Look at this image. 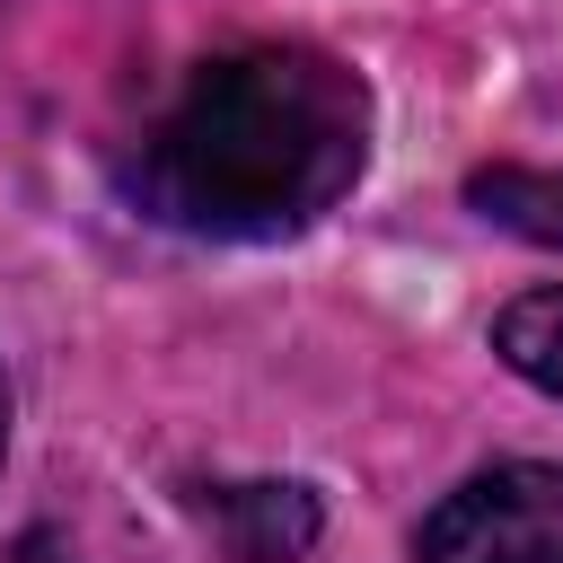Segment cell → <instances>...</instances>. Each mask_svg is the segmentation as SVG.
<instances>
[{"mask_svg": "<svg viewBox=\"0 0 563 563\" xmlns=\"http://www.w3.org/2000/svg\"><path fill=\"white\" fill-rule=\"evenodd\" d=\"M369 158V88L317 44L202 62L123 158V194L194 238H299Z\"/></svg>", "mask_w": 563, "mask_h": 563, "instance_id": "obj_1", "label": "cell"}, {"mask_svg": "<svg viewBox=\"0 0 563 563\" xmlns=\"http://www.w3.org/2000/svg\"><path fill=\"white\" fill-rule=\"evenodd\" d=\"M413 563H563V466L510 457L466 475L413 528Z\"/></svg>", "mask_w": 563, "mask_h": 563, "instance_id": "obj_2", "label": "cell"}, {"mask_svg": "<svg viewBox=\"0 0 563 563\" xmlns=\"http://www.w3.org/2000/svg\"><path fill=\"white\" fill-rule=\"evenodd\" d=\"M202 519H211V537L229 545V563H299V554L317 545V528H325L317 493H308V484H290V475L211 484Z\"/></svg>", "mask_w": 563, "mask_h": 563, "instance_id": "obj_3", "label": "cell"}, {"mask_svg": "<svg viewBox=\"0 0 563 563\" xmlns=\"http://www.w3.org/2000/svg\"><path fill=\"white\" fill-rule=\"evenodd\" d=\"M466 202L510 229V238H537V246H563V176L554 167H475L466 176Z\"/></svg>", "mask_w": 563, "mask_h": 563, "instance_id": "obj_4", "label": "cell"}, {"mask_svg": "<svg viewBox=\"0 0 563 563\" xmlns=\"http://www.w3.org/2000/svg\"><path fill=\"white\" fill-rule=\"evenodd\" d=\"M493 352H501L528 387L563 396V282H554V290H519V299L493 317Z\"/></svg>", "mask_w": 563, "mask_h": 563, "instance_id": "obj_5", "label": "cell"}, {"mask_svg": "<svg viewBox=\"0 0 563 563\" xmlns=\"http://www.w3.org/2000/svg\"><path fill=\"white\" fill-rule=\"evenodd\" d=\"M9 563H70V545H62L53 528H26V537L9 545Z\"/></svg>", "mask_w": 563, "mask_h": 563, "instance_id": "obj_6", "label": "cell"}, {"mask_svg": "<svg viewBox=\"0 0 563 563\" xmlns=\"http://www.w3.org/2000/svg\"><path fill=\"white\" fill-rule=\"evenodd\" d=\"M0 457H9V378H0Z\"/></svg>", "mask_w": 563, "mask_h": 563, "instance_id": "obj_7", "label": "cell"}]
</instances>
